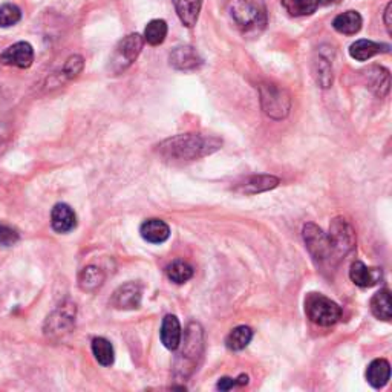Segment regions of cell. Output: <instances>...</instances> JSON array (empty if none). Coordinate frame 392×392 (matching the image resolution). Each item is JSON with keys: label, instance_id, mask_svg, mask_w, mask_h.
<instances>
[{"label": "cell", "instance_id": "cell-8", "mask_svg": "<svg viewBox=\"0 0 392 392\" xmlns=\"http://www.w3.org/2000/svg\"><path fill=\"white\" fill-rule=\"evenodd\" d=\"M34 61V49L28 42H17L11 47H8L0 54V63L5 66H16L26 69Z\"/></svg>", "mask_w": 392, "mask_h": 392}, {"label": "cell", "instance_id": "cell-9", "mask_svg": "<svg viewBox=\"0 0 392 392\" xmlns=\"http://www.w3.org/2000/svg\"><path fill=\"white\" fill-rule=\"evenodd\" d=\"M76 322V305H63L57 311L48 316L44 322V333L48 335H60L68 333Z\"/></svg>", "mask_w": 392, "mask_h": 392}, {"label": "cell", "instance_id": "cell-18", "mask_svg": "<svg viewBox=\"0 0 392 392\" xmlns=\"http://www.w3.org/2000/svg\"><path fill=\"white\" fill-rule=\"evenodd\" d=\"M173 5H175L181 23L187 28H194L201 13L203 0H173Z\"/></svg>", "mask_w": 392, "mask_h": 392}, {"label": "cell", "instance_id": "cell-5", "mask_svg": "<svg viewBox=\"0 0 392 392\" xmlns=\"http://www.w3.org/2000/svg\"><path fill=\"white\" fill-rule=\"evenodd\" d=\"M262 111L273 120H282L290 114L291 98L285 89L273 83H263L259 88Z\"/></svg>", "mask_w": 392, "mask_h": 392}, {"label": "cell", "instance_id": "cell-12", "mask_svg": "<svg viewBox=\"0 0 392 392\" xmlns=\"http://www.w3.org/2000/svg\"><path fill=\"white\" fill-rule=\"evenodd\" d=\"M279 178L273 175H253L245 178L242 182H238L234 187V191L238 194H245V195H256L262 194V191H267L278 187Z\"/></svg>", "mask_w": 392, "mask_h": 392}, {"label": "cell", "instance_id": "cell-13", "mask_svg": "<svg viewBox=\"0 0 392 392\" xmlns=\"http://www.w3.org/2000/svg\"><path fill=\"white\" fill-rule=\"evenodd\" d=\"M51 224L57 233H69L77 225L76 212L68 204H56L51 212Z\"/></svg>", "mask_w": 392, "mask_h": 392}, {"label": "cell", "instance_id": "cell-34", "mask_svg": "<svg viewBox=\"0 0 392 392\" xmlns=\"http://www.w3.org/2000/svg\"><path fill=\"white\" fill-rule=\"evenodd\" d=\"M391 14H392V4L389 2L386 5L385 16H383V20H385V26H386V30H388V34H392V30H391Z\"/></svg>", "mask_w": 392, "mask_h": 392}, {"label": "cell", "instance_id": "cell-20", "mask_svg": "<svg viewBox=\"0 0 392 392\" xmlns=\"http://www.w3.org/2000/svg\"><path fill=\"white\" fill-rule=\"evenodd\" d=\"M389 377H391V367L388 360L376 359L369 363V367L367 369V380L372 388L380 389L383 386H386Z\"/></svg>", "mask_w": 392, "mask_h": 392}, {"label": "cell", "instance_id": "cell-14", "mask_svg": "<svg viewBox=\"0 0 392 392\" xmlns=\"http://www.w3.org/2000/svg\"><path fill=\"white\" fill-rule=\"evenodd\" d=\"M364 78L367 85L377 97L383 98L389 94L391 86V76L389 71L383 66H371L364 71Z\"/></svg>", "mask_w": 392, "mask_h": 392}, {"label": "cell", "instance_id": "cell-7", "mask_svg": "<svg viewBox=\"0 0 392 392\" xmlns=\"http://www.w3.org/2000/svg\"><path fill=\"white\" fill-rule=\"evenodd\" d=\"M302 233L307 249L316 262H326L334 259L330 238L322 232V229H319L316 224H307Z\"/></svg>", "mask_w": 392, "mask_h": 392}, {"label": "cell", "instance_id": "cell-25", "mask_svg": "<svg viewBox=\"0 0 392 392\" xmlns=\"http://www.w3.org/2000/svg\"><path fill=\"white\" fill-rule=\"evenodd\" d=\"M93 352L95 360L102 364V367H111L115 360L114 346L105 337H95L93 340Z\"/></svg>", "mask_w": 392, "mask_h": 392}, {"label": "cell", "instance_id": "cell-32", "mask_svg": "<svg viewBox=\"0 0 392 392\" xmlns=\"http://www.w3.org/2000/svg\"><path fill=\"white\" fill-rule=\"evenodd\" d=\"M20 236L16 229L10 225L0 224V247H13L19 242Z\"/></svg>", "mask_w": 392, "mask_h": 392}, {"label": "cell", "instance_id": "cell-15", "mask_svg": "<svg viewBox=\"0 0 392 392\" xmlns=\"http://www.w3.org/2000/svg\"><path fill=\"white\" fill-rule=\"evenodd\" d=\"M140 233L144 241L150 244H162L169 239L170 229L166 222L153 218V220H148L141 224Z\"/></svg>", "mask_w": 392, "mask_h": 392}, {"label": "cell", "instance_id": "cell-4", "mask_svg": "<svg viewBox=\"0 0 392 392\" xmlns=\"http://www.w3.org/2000/svg\"><path fill=\"white\" fill-rule=\"evenodd\" d=\"M144 39L140 34H129L126 35L123 40L118 42L115 47L111 60H109V72H112V76L121 74L123 71L129 68L132 63L138 59L143 51Z\"/></svg>", "mask_w": 392, "mask_h": 392}, {"label": "cell", "instance_id": "cell-19", "mask_svg": "<svg viewBox=\"0 0 392 392\" xmlns=\"http://www.w3.org/2000/svg\"><path fill=\"white\" fill-rule=\"evenodd\" d=\"M161 342L167 350L175 351L181 343V325L177 316L167 314L162 319L161 325Z\"/></svg>", "mask_w": 392, "mask_h": 392}, {"label": "cell", "instance_id": "cell-21", "mask_svg": "<svg viewBox=\"0 0 392 392\" xmlns=\"http://www.w3.org/2000/svg\"><path fill=\"white\" fill-rule=\"evenodd\" d=\"M363 19L357 11H346L343 14H339L333 22V28L345 35H354L362 30Z\"/></svg>", "mask_w": 392, "mask_h": 392}, {"label": "cell", "instance_id": "cell-26", "mask_svg": "<svg viewBox=\"0 0 392 392\" xmlns=\"http://www.w3.org/2000/svg\"><path fill=\"white\" fill-rule=\"evenodd\" d=\"M253 339V331L249 326H236L230 331V334L227 335L225 343L227 348L232 351H241L245 346H249V343Z\"/></svg>", "mask_w": 392, "mask_h": 392}, {"label": "cell", "instance_id": "cell-2", "mask_svg": "<svg viewBox=\"0 0 392 392\" xmlns=\"http://www.w3.org/2000/svg\"><path fill=\"white\" fill-rule=\"evenodd\" d=\"M230 16L244 34H259L268 20L263 0H233Z\"/></svg>", "mask_w": 392, "mask_h": 392}, {"label": "cell", "instance_id": "cell-33", "mask_svg": "<svg viewBox=\"0 0 392 392\" xmlns=\"http://www.w3.org/2000/svg\"><path fill=\"white\" fill-rule=\"evenodd\" d=\"M234 386H238V383H236V379H229V377H224V379H220V381H218V389L220 391H229Z\"/></svg>", "mask_w": 392, "mask_h": 392}, {"label": "cell", "instance_id": "cell-22", "mask_svg": "<svg viewBox=\"0 0 392 392\" xmlns=\"http://www.w3.org/2000/svg\"><path fill=\"white\" fill-rule=\"evenodd\" d=\"M105 273L102 268L95 266H88L80 271L78 275V287L86 293H95L103 285Z\"/></svg>", "mask_w": 392, "mask_h": 392}, {"label": "cell", "instance_id": "cell-28", "mask_svg": "<svg viewBox=\"0 0 392 392\" xmlns=\"http://www.w3.org/2000/svg\"><path fill=\"white\" fill-rule=\"evenodd\" d=\"M167 37V23L161 19L150 20L145 26L143 39L144 42H148L152 47H158Z\"/></svg>", "mask_w": 392, "mask_h": 392}, {"label": "cell", "instance_id": "cell-30", "mask_svg": "<svg viewBox=\"0 0 392 392\" xmlns=\"http://www.w3.org/2000/svg\"><path fill=\"white\" fill-rule=\"evenodd\" d=\"M22 11L14 4H4L0 6V28H10L20 22Z\"/></svg>", "mask_w": 392, "mask_h": 392}, {"label": "cell", "instance_id": "cell-16", "mask_svg": "<svg viewBox=\"0 0 392 392\" xmlns=\"http://www.w3.org/2000/svg\"><path fill=\"white\" fill-rule=\"evenodd\" d=\"M350 278L357 287L368 288V287L376 285L377 282L381 279V271L377 268H369L364 266L363 262L355 261L351 266Z\"/></svg>", "mask_w": 392, "mask_h": 392}, {"label": "cell", "instance_id": "cell-29", "mask_svg": "<svg viewBox=\"0 0 392 392\" xmlns=\"http://www.w3.org/2000/svg\"><path fill=\"white\" fill-rule=\"evenodd\" d=\"M167 278L175 284H186L194 276V268L184 261H173L166 270Z\"/></svg>", "mask_w": 392, "mask_h": 392}, {"label": "cell", "instance_id": "cell-17", "mask_svg": "<svg viewBox=\"0 0 392 392\" xmlns=\"http://www.w3.org/2000/svg\"><path fill=\"white\" fill-rule=\"evenodd\" d=\"M380 52H389V44L362 39L354 42L350 47V56L357 61H367Z\"/></svg>", "mask_w": 392, "mask_h": 392}, {"label": "cell", "instance_id": "cell-1", "mask_svg": "<svg viewBox=\"0 0 392 392\" xmlns=\"http://www.w3.org/2000/svg\"><path fill=\"white\" fill-rule=\"evenodd\" d=\"M222 140L213 135L184 133L164 140L157 145L160 157L169 161H195L221 149Z\"/></svg>", "mask_w": 392, "mask_h": 392}, {"label": "cell", "instance_id": "cell-35", "mask_svg": "<svg viewBox=\"0 0 392 392\" xmlns=\"http://www.w3.org/2000/svg\"><path fill=\"white\" fill-rule=\"evenodd\" d=\"M337 2H340V0H321V5H330V4H337Z\"/></svg>", "mask_w": 392, "mask_h": 392}, {"label": "cell", "instance_id": "cell-6", "mask_svg": "<svg viewBox=\"0 0 392 392\" xmlns=\"http://www.w3.org/2000/svg\"><path fill=\"white\" fill-rule=\"evenodd\" d=\"M333 249V258L340 259L346 253H350L355 245V233L350 222L343 218H335L331 224L330 234H328Z\"/></svg>", "mask_w": 392, "mask_h": 392}, {"label": "cell", "instance_id": "cell-10", "mask_svg": "<svg viewBox=\"0 0 392 392\" xmlns=\"http://www.w3.org/2000/svg\"><path fill=\"white\" fill-rule=\"evenodd\" d=\"M143 291L140 284L136 282H127V284L118 287L111 299V304L117 309H135L141 305Z\"/></svg>", "mask_w": 392, "mask_h": 392}, {"label": "cell", "instance_id": "cell-11", "mask_svg": "<svg viewBox=\"0 0 392 392\" xmlns=\"http://www.w3.org/2000/svg\"><path fill=\"white\" fill-rule=\"evenodd\" d=\"M170 66L179 71H195L203 65V59L194 47L182 44V47L173 48L169 56Z\"/></svg>", "mask_w": 392, "mask_h": 392}, {"label": "cell", "instance_id": "cell-31", "mask_svg": "<svg viewBox=\"0 0 392 392\" xmlns=\"http://www.w3.org/2000/svg\"><path fill=\"white\" fill-rule=\"evenodd\" d=\"M85 68V60L81 56H71L66 63H65V66H63V74H65L66 78H76L81 74V71H83Z\"/></svg>", "mask_w": 392, "mask_h": 392}, {"label": "cell", "instance_id": "cell-24", "mask_svg": "<svg viewBox=\"0 0 392 392\" xmlns=\"http://www.w3.org/2000/svg\"><path fill=\"white\" fill-rule=\"evenodd\" d=\"M282 5L290 16L305 17L317 11L321 0H282Z\"/></svg>", "mask_w": 392, "mask_h": 392}, {"label": "cell", "instance_id": "cell-27", "mask_svg": "<svg viewBox=\"0 0 392 392\" xmlns=\"http://www.w3.org/2000/svg\"><path fill=\"white\" fill-rule=\"evenodd\" d=\"M313 76L316 83L321 86L322 89L331 88L333 85V68L330 65V61L323 59L322 56H319L313 61Z\"/></svg>", "mask_w": 392, "mask_h": 392}, {"label": "cell", "instance_id": "cell-3", "mask_svg": "<svg viewBox=\"0 0 392 392\" xmlns=\"http://www.w3.org/2000/svg\"><path fill=\"white\" fill-rule=\"evenodd\" d=\"M305 313L309 321L319 326H331L339 322L342 317V309L334 300L317 293L307 296Z\"/></svg>", "mask_w": 392, "mask_h": 392}, {"label": "cell", "instance_id": "cell-23", "mask_svg": "<svg viewBox=\"0 0 392 392\" xmlns=\"http://www.w3.org/2000/svg\"><path fill=\"white\" fill-rule=\"evenodd\" d=\"M371 311L380 321L389 322L392 319V304L389 290H380L371 299Z\"/></svg>", "mask_w": 392, "mask_h": 392}]
</instances>
